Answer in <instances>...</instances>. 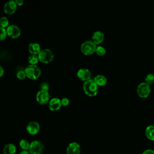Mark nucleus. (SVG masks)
Here are the masks:
<instances>
[{"label": "nucleus", "instance_id": "nucleus-29", "mask_svg": "<svg viewBox=\"0 0 154 154\" xmlns=\"http://www.w3.org/2000/svg\"><path fill=\"white\" fill-rule=\"evenodd\" d=\"M15 2L17 4V5L19 6H22L23 4V1L22 0H16Z\"/></svg>", "mask_w": 154, "mask_h": 154}, {"label": "nucleus", "instance_id": "nucleus-28", "mask_svg": "<svg viewBox=\"0 0 154 154\" xmlns=\"http://www.w3.org/2000/svg\"><path fill=\"white\" fill-rule=\"evenodd\" d=\"M142 154H154V150L153 149H146Z\"/></svg>", "mask_w": 154, "mask_h": 154}, {"label": "nucleus", "instance_id": "nucleus-23", "mask_svg": "<svg viewBox=\"0 0 154 154\" xmlns=\"http://www.w3.org/2000/svg\"><path fill=\"white\" fill-rule=\"evenodd\" d=\"M145 82L149 85L152 84L154 82V75L152 73L148 74L145 78Z\"/></svg>", "mask_w": 154, "mask_h": 154}, {"label": "nucleus", "instance_id": "nucleus-5", "mask_svg": "<svg viewBox=\"0 0 154 154\" xmlns=\"http://www.w3.org/2000/svg\"><path fill=\"white\" fill-rule=\"evenodd\" d=\"M44 149L43 144L38 140H33L30 143L29 152L31 154H42Z\"/></svg>", "mask_w": 154, "mask_h": 154}, {"label": "nucleus", "instance_id": "nucleus-2", "mask_svg": "<svg viewBox=\"0 0 154 154\" xmlns=\"http://www.w3.org/2000/svg\"><path fill=\"white\" fill-rule=\"evenodd\" d=\"M24 70L26 77L30 79L36 80L41 75V70L37 65L29 64L25 69Z\"/></svg>", "mask_w": 154, "mask_h": 154}, {"label": "nucleus", "instance_id": "nucleus-31", "mask_svg": "<svg viewBox=\"0 0 154 154\" xmlns=\"http://www.w3.org/2000/svg\"><path fill=\"white\" fill-rule=\"evenodd\" d=\"M4 69H3V67L1 66H0V76H1V77L2 76V75H3V74H4Z\"/></svg>", "mask_w": 154, "mask_h": 154}, {"label": "nucleus", "instance_id": "nucleus-6", "mask_svg": "<svg viewBox=\"0 0 154 154\" xmlns=\"http://www.w3.org/2000/svg\"><path fill=\"white\" fill-rule=\"evenodd\" d=\"M137 91L139 97L146 98L149 95L150 93V87L147 83L141 82L138 85Z\"/></svg>", "mask_w": 154, "mask_h": 154}, {"label": "nucleus", "instance_id": "nucleus-10", "mask_svg": "<svg viewBox=\"0 0 154 154\" xmlns=\"http://www.w3.org/2000/svg\"><path fill=\"white\" fill-rule=\"evenodd\" d=\"M77 76L83 81H87L91 79V72L86 68L79 69L77 72Z\"/></svg>", "mask_w": 154, "mask_h": 154}, {"label": "nucleus", "instance_id": "nucleus-3", "mask_svg": "<svg viewBox=\"0 0 154 154\" xmlns=\"http://www.w3.org/2000/svg\"><path fill=\"white\" fill-rule=\"evenodd\" d=\"M38 58L39 61L42 63L48 64L53 60L54 55L51 49L46 48L41 50L38 55Z\"/></svg>", "mask_w": 154, "mask_h": 154}, {"label": "nucleus", "instance_id": "nucleus-17", "mask_svg": "<svg viewBox=\"0 0 154 154\" xmlns=\"http://www.w3.org/2000/svg\"><path fill=\"white\" fill-rule=\"evenodd\" d=\"M93 79L98 86H103L107 82L106 78L102 75H98L96 76Z\"/></svg>", "mask_w": 154, "mask_h": 154}, {"label": "nucleus", "instance_id": "nucleus-22", "mask_svg": "<svg viewBox=\"0 0 154 154\" xmlns=\"http://www.w3.org/2000/svg\"><path fill=\"white\" fill-rule=\"evenodd\" d=\"M95 52L96 53L97 55L99 56H103L106 54V49L103 46H98L96 48Z\"/></svg>", "mask_w": 154, "mask_h": 154}, {"label": "nucleus", "instance_id": "nucleus-25", "mask_svg": "<svg viewBox=\"0 0 154 154\" xmlns=\"http://www.w3.org/2000/svg\"><path fill=\"white\" fill-rule=\"evenodd\" d=\"M0 29H1V38H0V40L1 41H2L6 38L7 35H7V32L6 29H5L4 28H0Z\"/></svg>", "mask_w": 154, "mask_h": 154}, {"label": "nucleus", "instance_id": "nucleus-15", "mask_svg": "<svg viewBox=\"0 0 154 154\" xmlns=\"http://www.w3.org/2000/svg\"><path fill=\"white\" fill-rule=\"evenodd\" d=\"M41 50L40 45L37 43H31L28 46V51L31 55H38Z\"/></svg>", "mask_w": 154, "mask_h": 154}, {"label": "nucleus", "instance_id": "nucleus-1", "mask_svg": "<svg viewBox=\"0 0 154 154\" xmlns=\"http://www.w3.org/2000/svg\"><path fill=\"white\" fill-rule=\"evenodd\" d=\"M83 90L87 96L93 97L97 94L98 85L96 84L94 79H90L84 82Z\"/></svg>", "mask_w": 154, "mask_h": 154}, {"label": "nucleus", "instance_id": "nucleus-30", "mask_svg": "<svg viewBox=\"0 0 154 154\" xmlns=\"http://www.w3.org/2000/svg\"><path fill=\"white\" fill-rule=\"evenodd\" d=\"M19 154H31L29 152V150H22Z\"/></svg>", "mask_w": 154, "mask_h": 154}, {"label": "nucleus", "instance_id": "nucleus-24", "mask_svg": "<svg viewBox=\"0 0 154 154\" xmlns=\"http://www.w3.org/2000/svg\"><path fill=\"white\" fill-rule=\"evenodd\" d=\"M16 76L19 79H20V80L24 79L26 77L25 70H19L16 73Z\"/></svg>", "mask_w": 154, "mask_h": 154}, {"label": "nucleus", "instance_id": "nucleus-7", "mask_svg": "<svg viewBox=\"0 0 154 154\" xmlns=\"http://www.w3.org/2000/svg\"><path fill=\"white\" fill-rule=\"evenodd\" d=\"M49 94L48 91L44 90H39L36 94V100L40 104L44 105L49 102Z\"/></svg>", "mask_w": 154, "mask_h": 154}, {"label": "nucleus", "instance_id": "nucleus-21", "mask_svg": "<svg viewBox=\"0 0 154 154\" xmlns=\"http://www.w3.org/2000/svg\"><path fill=\"white\" fill-rule=\"evenodd\" d=\"M9 21L6 17H2L0 19V26L1 28H5V27H8L9 25Z\"/></svg>", "mask_w": 154, "mask_h": 154}, {"label": "nucleus", "instance_id": "nucleus-20", "mask_svg": "<svg viewBox=\"0 0 154 154\" xmlns=\"http://www.w3.org/2000/svg\"><path fill=\"white\" fill-rule=\"evenodd\" d=\"M39 60L38 58V55H31L28 58V61L30 64L32 65H36L37 63L38 62Z\"/></svg>", "mask_w": 154, "mask_h": 154}, {"label": "nucleus", "instance_id": "nucleus-9", "mask_svg": "<svg viewBox=\"0 0 154 154\" xmlns=\"http://www.w3.org/2000/svg\"><path fill=\"white\" fill-rule=\"evenodd\" d=\"M6 29L7 35L12 38H16L20 35V29L17 25H10Z\"/></svg>", "mask_w": 154, "mask_h": 154}, {"label": "nucleus", "instance_id": "nucleus-18", "mask_svg": "<svg viewBox=\"0 0 154 154\" xmlns=\"http://www.w3.org/2000/svg\"><path fill=\"white\" fill-rule=\"evenodd\" d=\"M145 134L146 137L151 140L154 141V126L149 125L148 126L145 130Z\"/></svg>", "mask_w": 154, "mask_h": 154}, {"label": "nucleus", "instance_id": "nucleus-26", "mask_svg": "<svg viewBox=\"0 0 154 154\" xmlns=\"http://www.w3.org/2000/svg\"><path fill=\"white\" fill-rule=\"evenodd\" d=\"M49 88V84L48 83L43 82L41 84V85H40L41 90H44V91H48Z\"/></svg>", "mask_w": 154, "mask_h": 154}, {"label": "nucleus", "instance_id": "nucleus-19", "mask_svg": "<svg viewBox=\"0 0 154 154\" xmlns=\"http://www.w3.org/2000/svg\"><path fill=\"white\" fill-rule=\"evenodd\" d=\"M19 146L23 150H29L30 143L25 139H22L19 141Z\"/></svg>", "mask_w": 154, "mask_h": 154}, {"label": "nucleus", "instance_id": "nucleus-12", "mask_svg": "<svg viewBox=\"0 0 154 154\" xmlns=\"http://www.w3.org/2000/svg\"><path fill=\"white\" fill-rule=\"evenodd\" d=\"M17 9V4L15 1H9L4 6V11L7 14H13Z\"/></svg>", "mask_w": 154, "mask_h": 154}, {"label": "nucleus", "instance_id": "nucleus-13", "mask_svg": "<svg viewBox=\"0 0 154 154\" xmlns=\"http://www.w3.org/2000/svg\"><path fill=\"white\" fill-rule=\"evenodd\" d=\"M61 99L57 97H54L51 99L48 103L49 109L52 111H56L60 109L61 107Z\"/></svg>", "mask_w": 154, "mask_h": 154}, {"label": "nucleus", "instance_id": "nucleus-14", "mask_svg": "<svg viewBox=\"0 0 154 154\" xmlns=\"http://www.w3.org/2000/svg\"><path fill=\"white\" fill-rule=\"evenodd\" d=\"M104 34L102 31H96L93 34L91 40L94 43H95L97 45L102 43L104 40Z\"/></svg>", "mask_w": 154, "mask_h": 154}, {"label": "nucleus", "instance_id": "nucleus-4", "mask_svg": "<svg viewBox=\"0 0 154 154\" xmlns=\"http://www.w3.org/2000/svg\"><path fill=\"white\" fill-rule=\"evenodd\" d=\"M96 45L92 40H87L81 45V51L83 54L89 55L96 52Z\"/></svg>", "mask_w": 154, "mask_h": 154}, {"label": "nucleus", "instance_id": "nucleus-8", "mask_svg": "<svg viewBox=\"0 0 154 154\" xmlns=\"http://www.w3.org/2000/svg\"><path fill=\"white\" fill-rule=\"evenodd\" d=\"M40 127L38 122L35 121H31L26 125V129L28 134L34 135L38 133Z\"/></svg>", "mask_w": 154, "mask_h": 154}, {"label": "nucleus", "instance_id": "nucleus-11", "mask_svg": "<svg viewBox=\"0 0 154 154\" xmlns=\"http://www.w3.org/2000/svg\"><path fill=\"white\" fill-rule=\"evenodd\" d=\"M80 145L76 142H72L66 148V154H80Z\"/></svg>", "mask_w": 154, "mask_h": 154}, {"label": "nucleus", "instance_id": "nucleus-27", "mask_svg": "<svg viewBox=\"0 0 154 154\" xmlns=\"http://www.w3.org/2000/svg\"><path fill=\"white\" fill-rule=\"evenodd\" d=\"M61 105L63 106H67L69 105V99L67 97H63V99H61Z\"/></svg>", "mask_w": 154, "mask_h": 154}, {"label": "nucleus", "instance_id": "nucleus-16", "mask_svg": "<svg viewBox=\"0 0 154 154\" xmlns=\"http://www.w3.org/2000/svg\"><path fill=\"white\" fill-rule=\"evenodd\" d=\"M16 152V147L13 143L6 144L3 149V154H15Z\"/></svg>", "mask_w": 154, "mask_h": 154}]
</instances>
